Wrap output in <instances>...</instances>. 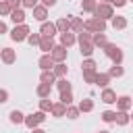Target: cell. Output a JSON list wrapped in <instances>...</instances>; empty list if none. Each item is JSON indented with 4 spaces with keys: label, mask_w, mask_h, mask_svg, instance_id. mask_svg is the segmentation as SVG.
<instances>
[{
    "label": "cell",
    "mask_w": 133,
    "mask_h": 133,
    "mask_svg": "<svg viewBox=\"0 0 133 133\" xmlns=\"http://www.w3.org/2000/svg\"><path fill=\"white\" fill-rule=\"evenodd\" d=\"M83 27H85L87 31L104 33V29H106V21H104V19H100V17H96V19H89V21H85V23H83Z\"/></svg>",
    "instance_id": "cell-1"
},
{
    "label": "cell",
    "mask_w": 133,
    "mask_h": 133,
    "mask_svg": "<svg viewBox=\"0 0 133 133\" xmlns=\"http://www.w3.org/2000/svg\"><path fill=\"white\" fill-rule=\"evenodd\" d=\"M104 52H106L108 58H112L114 64H121V60H123V52H121L118 46H114V44H106V46H104Z\"/></svg>",
    "instance_id": "cell-2"
},
{
    "label": "cell",
    "mask_w": 133,
    "mask_h": 133,
    "mask_svg": "<svg viewBox=\"0 0 133 133\" xmlns=\"http://www.w3.org/2000/svg\"><path fill=\"white\" fill-rule=\"evenodd\" d=\"M27 35H29V27L25 23L23 25H17L10 31V39H15V42H23V39H27Z\"/></svg>",
    "instance_id": "cell-3"
},
{
    "label": "cell",
    "mask_w": 133,
    "mask_h": 133,
    "mask_svg": "<svg viewBox=\"0 0 133 133\" xmlns=\"http://www.w3.org/2000/svg\"><path fill=\"white\" fill-rule=\"evenodd\" d=\"M94 15L100 17V19H104V21H106V19H112V6L106 4V2H104V4H98L96 10H94Z\"/></svg>",
    "instance_id": "cell-4"
},
{
    "label": "cell",
    "mask_w": 133,
    "mask_h": 133,
    "mask_svg": "<svg viewBox=\"0 0 133 133\" xmlns=\"http://www.w3.org/2000/svg\"><path fill=\"white\" fill-rule=\"evenodd\" d=\"M44 118H46V116H44V112L39 110V112H33V114L25 116V121H23V123H25V125H27L29 129H35V127H37V125H39V123H42Z\"/></svg>",
    "instance_id": "cell-5"
},
{
    "label": "cell",
    "mask_w": 133,
    "mask_h": 133,
    "mask_svg": "<svg viewBox=\"0 0 133 133\" xmlns=\"http://www.w3.org/2000/svg\"><path fill=\"white\" fill-rule=\"evenodd\" d=\"M50 56L54 58V62H62L64 58H66V48L60 44V46H54L52 48V52H50Z\"/></svg>",
    "instance_id": "cell-6"
},
{
    "label": "cell",
    "mask_w": 133,
    "mask_h": 133,
    "mask_svg": "<svg viewBox=\"0 0 133 133\" xmlns=\"http://www.w3.org/2000/svg\"><path fill=\"white\" fill-rule=\"evenodd\" d=\"M58 29H56V23H42V29H39V33H42V37H54V33H56Z\"/></svg>",
    "instance_id": "cell-7"
},
{
    "label": "cell",
    "mask_w": 133,
    "mask_h": 133,
    "mask_svg": "<svg viewBox=\"0 0 133 133\" xmlns=\"http://www.w3.org/2000/svg\"><path fill=\"white\" fill-rule=\"evenodd\" d=\"M52 48H54V39H52V37H42V39H39V50H42L44 54H50Z\"/></svg>",
    "instance_id": "cell-8"
},
{
    "label": "cell",
    "mask_w": 133,
    "mask_h": 133,
    "mask_svg": "<svg viewBox=\"0 0 133 133\" xmlns=\"http://www.w3.org/2000/svg\"><path fill=\"white\" fill-rule=\"evenodd\" d=\"M10 19H12L15 25H23V21H25V12H23L21 8H12V10H10Z\"/></svg>",
    "instance_id": "cell-9"
},
{
    "label": "cell",
    "mask_w": 133,
    "mask_h": 133,
    "mask_svg": "<svg viewBox=\"0 0 133 133\" xmlns=\"http://www.w3.org/2000/svg\"><path fill=\"white\" fill-rule=\"evenodd\" d=\"M52 66H54V58H52L50 54H44V56L39 58V69H42V71H50Z\"/></svg>",
    "instance_id": "cell-10"
},
{
    "label": "cell",
    "mask_w": 133,
    "mask_h": 133,
    "mask_svg": "<svg viewBox=\"0 0 133 133\" xmlns=\"http://www.w3.org/2000/svg\"><path fill=\"white\" fill-rule=\"evenodd\" d=\"M60 44H62L64 48L73 46V44H75V35H73V33H69V31H62V33H60Z\"/></svg>",
    "instance_id": "cell-11"
},
{
    "label": "cell",
    "mask_w": 133,
    "mask_h": 133,
    "mask_svg": "<svg viewBox=\"0 0 133 133\" xmlns=\"http://www.w3.org/2000/svg\"><path fill=\"white\" fill-rule=\"evenodd\" d=\"M0 56H2V60H4L6 64L15 62V50H10V48H2V50H0Z\"/></svg>",
    "instance_id": "cell-12"
},
{
    "label": "cell",
    "mask_w": 133,
    "mask_h": 133,
    "mask_svg": "<svg viewBox=\"0 0 133 133\" xmlns=\"http://www.w3.org/2000/svg\"><path fill=\"white\" fill-rule=\"evenodd\" d=\"M100 100H102V102H106V104H112V102H116V94H114L112 89H108V87H106V89L102 91V98H100Z\"/></svg>",
    "instance_id": "cell-13"
},
{
    "label": "cell",
    "mask_w": 133,
    "mask_h": 133,
    "mask_svg": "<svg viewBox=\"0 0 133 133\" xmlns=\"http://www.w3.org/2000/svg\"><path fill=\"white\" fill-rule=\"evenodd\" d=\"M46 6H33V19H37V21H46Z\"/></svg>",
    "instance_id": "cell-14"
},
{
    "label": "cell",
    "mask_w": 133,
    "mask_h": 133,
    "mask_svg": "<svg viewBox=\"0 0 133 133\" xmlns=\"http://www.w3.org/2000/svg\"><path fill=\"white\" fill-rule=\"evenodd\" d=\"M79 46H81V54H83V56H91V54H94V48H96V46H94L91 42H79Z\"/></svg>",
    "instance_id": "cell-15"
},
{
    "label": "cell",
    "mask_w": 133,
    "mask_h": 133,
    "mask_svg": "<svg viewBox=\"0 0 133 133\" xmlns=\"http://www.w3.org/2000/svg\"><path fill=\"white\" fill-rule=\"evenodd\" d=\"M50 91H52V85H50V83H39V85H37V96L48 98V96H50Z\"/></svg>",
    "instance_id": "cell-16"
},
{
    "label": "cell",
    "mask_w": 133,
    "mask_h": 133,
    "mask_svg": "<svg viewBox=\"0 0 133 133\" xmlns=\"http://www.w3.org/2000/svg\"><path fill=\"white\" fill-rule=\"evenodd\" d=\"M54 116H64V112H66V106L60 102V104H52V110H50Z\"/></svg>",
    "instance_id": "cell-17"
},
{
    "label": "cell",
    "mask_w": 133,
    "mask_h": 133,
    "mask_svg": "<svg viewBox=\"0 0 133 133\" xmlns=\"http://www.w3.org/2000/svg\"><path fill=\"white\" fill-rule=\"evenodd\" d=\"M112 27L114 29H125L127 27V19L125 17H112Z\"/></svg>",
    "instance_id": "cell-18"
},
{
    "label": "cell",
    "mask_w": 133,
    "mask_h": 133,
    "mask_svg": "<svg viewBox=\"0 0 133 133\" xmlns=\"http://www.w3.org/2000/svg\"><path fill=\"white\" fill-rule=\"evenodd\" d=\"M52 69H54V71H52L54 77H64V75H66V64H64V62H58V64L52 66Z\"/></svg>",
    "instance_id": "cell-19"
},
{
    "label": "cell",
    "mask_w": 133,
    "mask_h": 133,
    "mask_svg": "<svg viewBox=\"0 0 133 133\" xmlns=\"http://www.w3.org/2000/svg\"><path fill=\"white\" fill-rule=\"evenodd\" d=\"M114 121H116L118 125H127V123H129V114H127L125 110H118V112L114 114Z\"/></svg>",
    "instance_id": "cell-20"
},
{
    "label": "cell",
    "mask_w": 133,
    "mask_h": 133,
    "mask_svg": "<svg viewBox=\"0 0 133 133\" xmlns=\"http://www.w3.org/2000/svg\"><path fill=\"white\" fill-rule=\"evenodd\" d=\"M56 29L62 33V31H69L71 29V23H69V19H58L56 21Z\"/></svg>",
    "instance_id": "cell-21"
},
{
    "label": "cell",
    "mask_w": 133,
    "mask_h": 133,
    "mask_svg": "<svg viewBox=\"0 0 133 133\" xmlns=\"http://www.w3.org/2000/svg\"><path fill=\"white\" fill-rule=\"evenodd\" d=\"M91 44H94V46H106L108 42H106V35H104V33H96V35L91 37Z\"/></svg>",
    "instance_id": "cell-22"
},
{
    "label": "cell",
    "mask_w": 133,
    "mask_h": 133,
    "mask_svg": "<svg viewBox=\"0 0 133 133\" xmlns=\"http://www.w3.org/2000/svg\"><path fill=\"white\" fill-rule=\"evenodd\" d=\"M108 81H110V75H104V73H98V75H96V83H98L100 87H106Z\"/></svg>",
    "instance_id": "cell-23"
},
{
    "label": "cell",
    "mask_w": 133,
    "mask_h": 133,
    "mask_svg": "<svg viewBox=\"0 0 133 133\" xmlns=\"http://www.w3.org/2000/svg\"><path fill=\"white\" fill-rule=\"evenodd\" d=\"M60 102H62L64 106H69V104L73 102V94H71V89H64V91H60Z\"/></svg>",
    "instance_id": "cell-24"
},
{
    "label": "cell",
    "mask_w": 133,
    "mask_h": 133,
    "mask_svg": "<svg viewBox=\"0 0 133 133\" xmlns=\"http://www.w3.org/2000/svg\"><path fill=\"white\" fill-rule=\"evenodd\" d=\"M116 104H118L121 110H127V108L131 106V98H129V96H121V98L116 100Z\"/></svg>",
    "instance_id": "cell-25"
},
{
    "label": "cell",
    "mask_w": 133,
    "mask_h": 133,
    "mask_svg": "<svg viewBox=\"0 0 133 133\" xmlns=\"http://www.w3.org/2000/svg\"><path fill=\"white\" fill-rule=\"evenodd\" d=\"M8 116H10V123H15V125H19V123H23V121H25L23 112H19V110H12Z\"/></svg>",
    "instance_id": "cell-26"
},
{
    "label": "cell",
    "mask_w": 133,
    "mask_h": 133,
    "mask_svg": "<svg viewBox=\"0 0 133 133\" xmlns=\"http://www.w3.org/2000/svg\"><path fill=\"white\" fill-rule=\"evenodd\" d=\"M69 23H71V29H75V31H83V21H81V19L71 17V19H69Z\"/></svg>",
    "instance_id": "cell-27"
},
{
    "label": "cell",
    "mask_w": 133,
    "mask_h": 133,
    "mask_svg": "<svg viewBox=\"0 0 133 133\" xmlns=\"http://www.w3.org/2000/svg\"><path fill=\"white\" fill-rule=\"evenodd\" d=\"M39 79H42V83H50L52 85L54 83V73L52 71H42V77Z\"/></svg>",
    "instance_id": "cell-28"
},
{
    "label": "cell",
    "mask_w": 133,
    "mask_h": 133,
    "mask_svg": "<svg viewBox=\"0 0 133 133\" xmlns=\"http://www.w3.org/2000/svg\"><path fill=\"white\" fill-rule=\"evenodd\" d=\"M96 6H98V4H96V0H83V2H81V8H83V10H87V12H94V10H96Z\"/></svg>",
    "instance_id": "cell-29"
},
{
    "label": "cell",
    "mask_w": 133,
    "mask_h": 133,
    "mask_svg": "<svg viewBox=\"0 0 133 133\" xmlns=\"http://www.w3.org/2000/svg\"><path fill=\"white\" fill-rule=\"evenodd\" d=\"M91 108H94V102H91V100H81V102H79V110H81V112H89Z\"/></svg>",
    "instance_id": "cell-30"
},
{
    "label": "cell",
    "mask_w": 133,
    "mask_h": 133,
    "mask_svg": "<svg viewBox=\"0 0 133 133\" xmlns=\"http://www.w3.org/2000/svg\"><path fill=\"white\" fill-rule=\"evenodd\" d=\"M96 71H83V79L87 81V83H96Z\"/></svg>",
    "instance_id": "cell-31"
},
{
    "label": "cell",
    "mask_w": 133,
    "mask_h": 133,
    "mask_svg": "<svg viewBox=\"0 0 133 133\" xmlns=\"http://www.w3.org/2000/svg\"><path fill=\"white\" fill-rule=\"evenodd\" d=\"M81 69H83V71H96V62H94L91 58H87V60H83Z\"/></svg>",
    "instance_id": "cell-32"
},
{
    "label": "cell",
    "mask_w": 133,
    "mask_h": 133,
    "mask_svg": "<svg viewBox=\"0 0 133 133\" xmlns=\"http://www.w3.org/2000/svg\"><path fill=\"white\" fill-rule=\"evenodd\" d=\"M64 114H66L69 118H77V116H79V108H73V106L69 104V106H66V112H64Z\"/></svg>",
    "instance_id": "cell-33"
},
{
    "label": "cell",
    "mask_w": 133,
    "mask_h": 133,
    "mask_svg": "<svg viewBox=\"0 0 133 133\" xmlns=\"http://www.w3.org/2000/svg\"><path fill=\"white\" fill-rule=\"evenodd\" d=\"M39 39H42V35H37V33H31V35H27V42H29L31 46H39Z\"/></svg>",
    "instance_id": "cell-34"
},
{
    "label": "cell",
    "mask_w": 133,
    "mask_h": 133,
    "mask_svg": "<svg viewBox=\"0 0 133 133\" xmlns=\"http://www.w3.org/2000/svg\"><path fill=\"white\" fill-rule=\"evenodd\" d=\"M114 114H116V112L106 110V112H102V121H104V123H112V121H114Z\"/></svg>",
    "instance_id": "cell-35"
},
{
    "label": "cell",
    "mask_w": 133,
    "mask_h": 133,
    "mask_svg": "<svg viewBox=\"0 0 133 133\" xmlns=\"http://www.w3.org/2000/svg\"><path fill=\"white\" fill-rule=\"evenodd\" d=\"M108 75H110V77H121V75H123V69H121L118 64H114V66L110 69V73H108Z\"/></svg>",
    "instance_id": "cell-36"
},
{
    "label": "cell",
    "mask_w": 133,
    "mask_h": 133,
    "mask_svg": "<svg viewBox=\"0 0 133 133\" xmlns=\"http://www.w3.org/2000/svg\"><path fill=\"white\" fill-rule=\"evenodd\" d=\"M56 85H58V89H60V91H64V89H71V83H69L66 79H62V77H60V81H58Z\"/></svg>",
    "instance_id": "cell-37"
},
{
    "label": "cell",
    "mask_w": 133,
    "mask_h": 133,
    "mask_svg": "<svg viewBox=\"0 0 133 133\" xmlns=\"http://www.w3.org/2000/svg\"><path fill=\"white\" fill-rule=\"evenodd\" d=\"M39 108H42V112H48V110H52V102L50 100H42L39 102Z\"/></svg>",
    "instance_id": "cell-38"
},
{
    "label": "cell",
    "mask_w": 133,
    "mask_h": 133,
    "mask_svg": "<svg viewBox=\"0 0 133 133\" xmlns=\"http://www.w3.org/2000/svg\"><path fill=\"white\" fill-rule=\"evenodd\" d=\"M12 8L8 6V2H0V15H8Z\"/></svg>",
    "instance_id": "cell-39"
},
{
    "label": "cell",
    "mask_w": 133,
    "mask_h": 133,
    "mask_svg": "<svg viewBox=\"0 0 133 133\" xmlns=\"http://www.w3.org/2000/svg\"><path fill=\"white\" fill-rule=\"evenodd\" d=\"M21 4L27 8H33V6H37V0H21Z\"/></svg>",
    "instance_id": "cell-40"
},
{
    "label": "cell",
    "mask_w": 133,
    "mask_h": 133,
    "mask_svg": "<svg viewBox=\"0 0 133 133\" xmlns=\"http://www.w3.org/2000/svg\"><path fill=\"white\" fill-rule=\"evenodd\" d=\"M6 100H8V91L6 89H0V104H4Z\"/></svg>",
    "instance_id": "cell-41"
},
{
    "label": "cell",
    "mask_w": 133,
    "mask_h": 133,
    "mask_svg": "<svg viewBox=\"0 0 133 133\" xmlns=\"http://www.w3.org/2000/svg\"><path fill=\"white\" fill-rule=\"evenodd\" d=\"M6 2H8L10 8H19V4H21V0H6Z\"/></svg>",
    "instance_id": "cell-42"
},
{
    "label": "cell",
    "mask_w": 133,
    "mask_h": 133,
    "mask_svg": "<svg viewBox=\"0 0 133 133\" xmlns=\"http://www.w3.org/2000/svg\"><path fill=\"white\" fill-rule=\"evenodd\" d=\"M42 2H44V6H46V8H48V6H54V4H56V0H42Z\"/></svg>",
    "instance_id": "cell-43"
},
{
    "label": "cell",
    "mask_w": 133,
    "mask_h": 133,
    "mask_svg": "<svg viewBox=\"0 0 133 133\" xmlns=\"http://www.w3.org/2000/svg\"><path fill=\"white\" fill-rule=\"evenodd\" d=\"M112 4H116V6H125L127 0H112Z\"/></svg>",
    "instance_id": "cell-44"
},
{
    "label": "cell",
    "mask_w": 133,
    "mask_h": 133,
    "mask_svg": "<svg viewBox=\"0 0 133 133\" xmlns=\"http://www.w3.org/2000/svg\"><path fill=\"white\" fill-rule=\"evenodd\" d=\"M0 33H6V23L0 21Z\"/></svg>",
    "instance_id": "cell-45"
},
{
    "label": "cell",
    "mask_w": 133,
    "mask_h": 133,
    "mask_svg": "<svg viewBox=\"0 0 133 133\" xmlns=\"http://www.w3.org/2000/svg\"><path fill=\"white\" fill-rule=\"evenodd\" d=\"M31 131H33V133H46L44 129H31Z\"/></svg>",
    "instance_id": "cell-46"
},
{
    "label": "cell",
    "mask_w": 133,
    "mask_h": 133,
    "mask_svg": "<svg viewBox=\"0 0 133 133\" xmlns=\"http://www.w3.org/2000/svg\"><path fill=\"white\" fill-rule=\"evenodd\" d=\"M104 2H106V4H108V2H112V0H104Z\"/></svg>",
    "instance_id": "cell-47"
},
{
    "label": "cell",
    "mask_w": 133,
    "mask_h": 133,
    "mask_svg": "<svg viewBox=\"0 0 133 133\" xmlns=\"http://www.w3.org/2000/svg\"><path fill=\"white\" fill-rule=\"evenodd\" d=\"M100 133H108V131H100Z\"/></svg>",
    "instance_id": "cell-48"
},
{
    "label": "cell",
    "mask_w": 133,
    "mask_h": 133,
    "mask_svg": "<svg viewBox=\"0 0 133 133\" xmlns=\"http://www.w3.org/2000/svg\"><path fill=\"white\" fill-rule=\"evenodd\" d=\"M129 118H133V114H131V116H129Z\"/></svg>",
    "instance_id": "cell-49"
},
{
    "label": "cell",
    "mask_w": 133,
    "mask_h": 133,
    "mask_svg": "<svg viewBox=\"0 0 133 133\" xmlns=\"http://www.w3.org/2000/svg\"><path fill=\"white\" fill-rule=\"evenodd\" d=\"M129 2H133V0H129Z\"/></svg>",
    "instance_id": "cell-50"
}]
</instances>
